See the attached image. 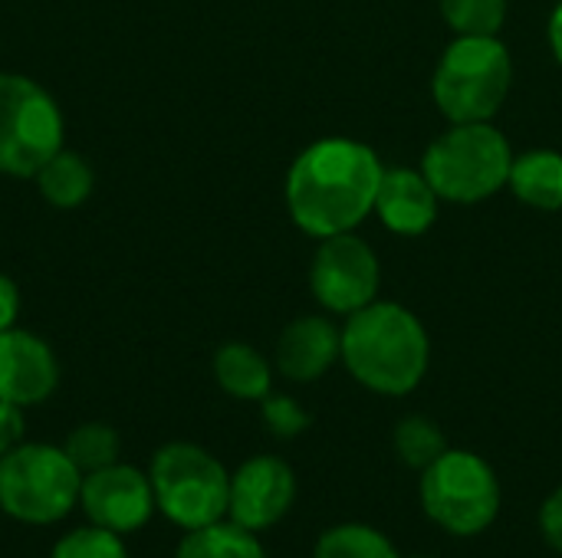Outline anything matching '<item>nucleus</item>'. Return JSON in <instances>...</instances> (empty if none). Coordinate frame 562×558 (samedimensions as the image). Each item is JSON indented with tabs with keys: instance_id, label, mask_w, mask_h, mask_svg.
<instances>
[{
	"instance_id": "1",
	"label": "nucleus",
	"mask_w": 562,
	"mask_h": 558,
	"mask_svg": "<svg viewBox=\"0 0 562 558\" xmlns=\"http://www.w3.org/2000/svg\"><path fill=\"white\" fill-rule=\"evenodd\" d=\"M379 155L356 138H319L296 155L286 174V207L310 237L356 230L372 210L382 184Z\"/></svg>"
},
{
	"instance_id": "2",
	"label": "nucleus",
	"mask_w": 562,
	"mask_h": 558,
	"mask_svg": "<svg viewBox=\"0 0 562 558\" xmlns=\"http://www.w3.org/2000/svg\"><path fill=\"white\" fill-rule=\"evenodd\" d=\"M342 362L369 391L402 398L428 375L431 339L412 309L375 299L349 316L342 329Z\"/></svg>"
},
{
	"instance_id": "3",
	"label": "nucleus",
	"mask_w": 562,
	"mask_h": 558,
	"mask_svg": "<svg viewBox=\"0 0 562 558\" xmlns=\"http://www.w3.org/2000/svg\"><path fill=\"white\" fill-rule=\"evenodd\" d=\"M514 86L510 49L497 36H458L435 66L431 95L451 125L491 122Z\"/></svg>"
},
{
	"instance_id": "4",
	"label": "nucleus",
	"mask_w": 562,
	"mask_h": 558,
	"mask_svg": "<svg viewBox=\"0 0 562 558\" xmlns=\"http://www.w3.org/2000/svg\"><path fill=\"white\" fill-rule=\"evenodd\" d=\"M514 168L510 141L491 122H461L438 135L425 158L422 171L438 191L441 201L477 204L507 187Z\"/></svg>"
},
{
	"instance_id": "5",
	"label": "nucleus",
	"mask_w": 562,
	"mask_h": 558,
	"mask_svg": "<svg viewBox=\"0 0 562 558\" xmlns=\"http://www.w3.org/2000/svg\"><path fill=\"white\" fill-rule=\"evenodd\" d=\"M155 510L178 529L194 533L227 520L231 474L198 444L171 441L155 451L148 464Z\"/></svg>"
},
{
	"instance_id": "6",
	"label": "nucleus",
	"mask_w": 562,
	"mask_h": 558,
	"mask_svg": "<svg viewBox=\"0 0 562 558\" xmlns=\"http://www.w3.org/2000/svg\"><path fill=\"white\" fill-rule=\"evenodd\" d=\"M82 474L63 447L23 441L0 457V510L23 526L63 523L79 506Z\"/></svg>"
},
{
	"instance_id": "7",
	"label": "nucleus",
	"mask_w": 562,
	"mask_h": 558,
	"mask_svg": "<svg viewBox=\"0 0 562 558\" xmlns=\"http://www.w3.org/2000/svg\"><path fill=\"white\" fill-rule=\"evenodd\" d=\"M422 510L451 536H477L501 513V483L494 467L471 451H445L422 470Z\"/></svg>"
},
{
	"instance_id": "8",
	"label": "nucleus",
	"mask_w": 562,
	"mask_h": 558,
	"mask_svg": "<svg viewBox=\"0 0 562 558\" xmlns=\"http://www.w3.org/2000/svg\"><path fill=\"white\" fill-rule=\"evenodd\" d=\"M63 112L56 99L20 72H0V171L33 178L63 148Z\"/></svg>"
},
{
	"instance_id": "9",
	"label": "nucleus",
	"mask_w": 562,
	"mask_h": 558,
	"mask_svg": "<svg viewBox=\"0 0 562 558\" xmlns=\"http://www.w3.org/2000/svg\"><path fill=\"white\" fill-rule=\"evenodd\" d=\"M310 286L323 309L336 316H352L375 303L382 286V263L375 250L352 230L326 237L310 266Z\"/></svg>"
},
{
	"instance_id": "10",
	"label": "nucleus",
	"mask_w": 562,
	"mask_h": 558,
	"mask_svg": "<svg viewBox=\"0 0 562 558\" xmlns=\"http://www.w3.org/2000/svg\"><path fill=\"white\" fill-rule=\"evenodd\" d=\"M79 510L86 513L92 526H102L109 533H119V536L138 533L158 513L148 470H138L119 460L95 474H86L82 490H79Z\"/></svg>"
},
{
	"instance_id": "11",
	"label": "nucleus",
	"mask_w": 562,
	"mask_h": 558,
	"mask_svg": "<svg viewBox=\"0 0 562 558\" xmlns=\"http://www.w3.org/2000/svg\"><path fill=\"white\" fill-rule=\"evenodd\" d=\"M296 500V474L286 460L273 454H260L244 460L231 474V497H227V520L247 533L273 529Z\"/></svg>"
},
{
	"instance_id": "12",
	"label": "nucleus",
	"mask_w": 562,
	"mask_h": 558,
	"mask_svg": "<svg viewBox=\"0 0 562 558\" xmlns=\"http://www.w3.org/2000/svg\"><path fill=\"white\" fill-rule=\"evenodd\" d=\"M59 385V362L46 339L26 329L0 332V398L20 408L43 405Z\"/></svg>"
},
{
	"instance_id": "13",
	"label": "nucleus",
	"mask_w": 562,
	"mask_h": 558,
	"mask_svg": "<svg viewBox=\"0 0 562 558\" xmlns=\"http://www.w3.org/2000/svg\"><path fill=\"white\" fill-rule=\"evenodd\" d=\"M342 358V329L326 316H300L277 339V372L290 382H316Z\"/></svg>"
},
{
	"instance_id": "14",
	"label": "nucleus",
	"mask_w": 562,
	"mask_h": 558,
	"mask_svg": "<svg viewBox=\"0 0 562 558\" xmlns=\"http://www.w3.org/2000/svg\"><path fill=\"white\" fill-rule=\"evenodd\" d=\"M438 201L441 197L431 187V181L425 178V171L385 168L372 214H379L392 234L418 237L438 220Z\"/></svg>"
},
{
	"instance_id": "15",
	"label": "nucleus",
	"mask_w": 562,
	"mask_h": 558,
	"mask_svg": "<svg viewBox=\"0 0 562 558\" xmlns=\"http://www.w3.org/2000/svg\"><path fill=\"white\" fill-rule=\"evenodd\" d=\"M214 378L237 401H263L273 391L270 362L247 342H227L217 349Z\"/></svg>"
},
{
	"instance_id": "16",
	"label": "nucleus",
	"mask_w": 562,
	"mask_h": 558,
	"mask_svg": "<svg viewBox=\"0 0 562 558\" xmlns=\"http://www.w3.org/2000/svg\"><path fill=\"white\" fill-rule=\"evenodd\" d=\"M507 187L537 210H562V155L540 148L514 158Z\"/></svg>"
},
{
	"instance_id": "17",
	"label": "nucleus",
	"mask_w": 562,
	"mask_h": 558,
	"mask_svg": "<svg viewBox=\"0 0 562 558\" xmlns=\"http://www.w3.org/2000/svg\"><path fill=\"white\" fill-rule=\"evenodd\" d=\"M36 191L46 204L59 207V210H72L79 204H86V197L92 194L95 187V174H92V164L76 155V151H66L59 148L36 174Z\"/></svg>"
},
{
	"instance_id": "18",
	"label": "nucleus",
	"mask_w": 562,
	"mask_h": 558,
	"mask_svg": "<svg viewBox=\"0 0 562 558\" xmlns=\"http://www.w3.org/2000/svg\"><path fill=\"white\" fill-rule=\"evenodd\" d=\"M175 558H267V553L257 543V533H247L237 523L221 520L214 526L184 533Z\"/></svg>"
},
{
	"instance_id": "19",
	"label": "nucleus",
	"mask_w": 562,
	"mask_h": 558,
	"mask_svg": "<svg viewBox=\"0 0 562 558\" xmlns=\"http://www.w3.org/2000/svg\"><path fill=\"white\" fill-rule=\"evenodd\" d=\"M63 451L66 457L79 467V474H95L109 464H119V454H122V437L112 424H102V421H89V424H79L66 434L63 441Z\"/></svg>"
},
{
	"instance_id": "20",
	"label": "nucleus",
	"mask_w": 562,
	"mask_h": 558,
	"mask_svg": "<svg viewBox=\"0 0 562 558\" xmlns=\"http://www.w3.org/2000/svg\"><path fill=\"white\" fill-rule=\"evenodd\" d=\"M313 558H402L392 539L362 523H342L319 536Z\"/></svg>"
},
{
	"instance_id": "21",
	"label": "nucleus",
	"mask_w": 562,
	"mask_h": 558,
	"mask_svg": "<svg viewBox=\"0 0 562 558\" xmlns=\"http://www.w3.org/2000/svg\"><path fill=\"white\" fill-rule=\"evenodd\" d=\"M392 444H395L398 460H402L405 467L418 470V474H422L428 464H435V460L448 451L441 428H438L435 421H428V418H418V414H415V418H402V421L395 424Z\"/></svg>"
},
{
	"instance_id": "22",
	"label": "nucleus",
	"mask_w": 562,
	"mask_h": 558,
	"mask_svg": "<svg viewBox=\"0 0 562 558\" xmlns=\"http://www.w3.org/2000/svg\"><path fill=\"white\" fill-rule=\"evenodd\" d=\"M458 36H497L507 20V0H438Z\"/></svg>"
},
{
	"instance_id": "23",
	"label": "nucleus",
	"mask_w": 562,
	"mask_h": 558,
	"mask_svg": "<svg viewBox=\"0 0 562 558\" xmlns=\"http://www.w3.org/2000/svg\"><path fill=\"white\" fill-rule=\"evenodd\" d=\"M49 558H128V549H125L119 533H109L102 526L86 523V526L66 533L53 546Z\"/></svg>"
},
{
	"instance_id": "24",
	"label": "nucleus",
	"mask_w": 562,
	"mask_h": 558,
	"mask_svg": "<svg viewBox=\"0 0 562 558\" xmlns=\"http://www.w3.org/2000/svg\"><path fill=\"white\" fill-rule=\"evenodd\" d=\"M260 411H263V424L270 434H277L280 441H290V437H300L306 428H310V414L303 411V405H296L293 398L286 395H267L260 401Z\"/></svg>"
},
{
	"instance_id": "25",
	"label": "nucleus",
	"mask_w": 562,
	"mask_h": 558,
	"mask_svg": "<svg viewBox=\"0 0 562 558\" xmlns=\"http://www.w3.org/2000/svg\"><path fill=\"white\" fill-rule=\"evenodd\" d=\"M23 434H26L23 408L0 398V457L10 454L16 444H23Z\"/></svg>"
},
{
	"instance_id": "26",
	"label": "nucleus",
	"mask_w": 562,
	"mask_h": 558,
	"mask_svg": "<svg viewBox=\"0 0 562 558\" xmlns=\"http://www.w3.org/2000/svg\"><path fill=\"white\" fill-rule=\"evenodd\" d=\"M540 533L557 553H562V487H557L547 497V503L540 510Z\"/></svg>"
},
{
	"instance_id": "27",
	"label": "nucleus",
	"mask_w": 562,
	"mask_h": 558,
	"mask_svg": "<svg viewBox=\"0 0 562 558\" xmlns=\"http://www.w3.org/2000/svg\"><path fill=\"white\" fill-rule=\"evenodd\" d=\"M20 319V289L10 276L0 273V332L13 329Z\"/></svg>"
},
{
	"instance_id": "28",
	"label": "nucleus",
	"mask_w": 562,
	"mask_h": 558,
	"mask_svg": "<svg viewBox=\"0 0 562 558\" xmlns=\"http://www.w3.org/2000/svg\"><path fill=\"white\" fill-rule=\"evenodd\" d=\"M550 46H553V56L562 62V0L550 16Z\"/></svg>"
},
{
	"instance_id": "29",
	"label": "nucleus",
	"mask_w": 562,
	"mask_h": 558,
	"mask_svg": "<svg viewBox=\"0 0 562 558\" xmlns=\"http://www.w3.org/2000/svg\"><path fill=\"white\" fill-rule=\"evenodd\" d=\"M415 558H422V556H415Z\"/></svg>"
}]
</instances>
